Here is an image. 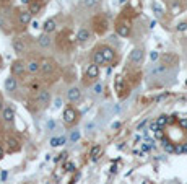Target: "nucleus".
Listing matches in <instances>:
<instances>
[{"label": "nucleus", "instance_id": "39", "mask_svg": "<svg viewBox=\"0 0 187 184\" xmlns=\"http://www.w3.org/2000/svg\"><path fill=\"white\" fill-rule=\"evenodd\" d=\"M111 127H112V129H121V122H119V121H116V122L111 124Z\"/></svg>", "mask_w": 187, "mask_h": 184}, {"label": "nucleus", "instance_id": "38", "mask_svg": "<svg viewBox=\"0 0 187 184\" xmlns=\"http://www.w3.org/2000/svg\"><path fill=\"white\" fill-rule=\"evenodd\" d=\"M155 137H156V139H163V132H161V129L155 130Z\"/></svg>", "mask_w": 187, "mask_h": 184}, {"label": "nucleus", "instance_id": "46", "mask_svg": "<svg viewBox=\"0 0 187 184\" xmlns=\"http://www.w3.org/2000/svg\"><path fill=\"white\" fill-rule=\"evenodd\" d=\"M185 83H187V82H185Z\"/></svg>", "mask_w": 187, "mask_h": 184}, {"label": "nucleus", "instance_id": "21", "mask_svg": "<svg viewBox=\"0 0 187 184\" xmlns=\"http://www.w3.org/2000/svg\"><path fill=\"white\" fill-rule=\"evenodd\" d=\"M7 143H8V150H10V152H16V150L20 148L18 140H16V139H8Z\"/></svg>", "mask_w": 187, "mask_h": 184}, {"label": "nucleus", "instance_id": "35", "mask_svg": "<svg viewBox=\"0 0 187 184\" xmlns=\"http://www.w3.org/2000/svg\"><path fill=\"white\" fill-rule=\"evenodd\" d=\"M158 57H160V54H158L156 51H153V52H150V59H151V60H158Z\"/></svg>", "mask_w": 187, "mask_h": 184}, {"label": "nucleus", "instance_id": "30", "mask_svg": "<svg viewBox=\"0 0 187 184\" xmlns=\"http://www.w3.org/2000/svg\"><path fill=\"white\" fill-rule=\"evenodd\" d=\"M50 145H52V147L60 145V137H54V139H50Z\"/></svg>", "mask_w": 187, "mask_h": 184}, {"label": "nucleus", "instance_id": "19", "mask_svg": "<svg viewBox=\"0 0 187 184\" xmlns=\"http://www.w3.org/2000/svg\"><path fill=\"white\" fill-rule=\"evenodd\" d=\"M44 33H47V34H50V33H54L55 31V21L50 18V20H47L46 23H44Z\"/></svg>", "mask_w": 187, "mask_h": 184}, {"label": "nucleus", "instance_id": "29", "mask_svg": "<svg viewBox=\"0 0 187 184\" xmlns=\"http://www.w3.org/2000/svg\"><path fill=\"white\" fill-rule=\"evenodd\" d=\"M30 90H31V91H41V90H39V83H38V82H31Z\"/></svg>", "mask_w": 187, "mask_h": 184}, {"label": "nucleus", "instance_id": "8", "mask_svg": "<svg viewBox=\"0 0 187 184\" xmlns=\"http://www.w3.org/2000/svg\"><path fill=\"white\" fill-rule=\"evenodd\" d=\"M86 77L88 78H98L99 77V65L98 64H94V62H93V64L91 65H88V68H86Z\"/></svg>", "mask_w": 187, "mask_h": 184}, {"label": "nucleus", "instance_id": "16", "mask_svg": "<svg viewBox=\"0 0 187 184\" xmlns=\"http://www.w3.org/2000/svg\"><path fill=\"white\" fill-rule=\"evenodd\" d=\"M13 49H15V52H18V54L23 52V51H25V43H23V39L15 38V39H13Z\"/></svg>", "mask_w": 187, "mask_h": 184}, {"label": "nucleus", "instance_id": "42", "mask_svg": "<svg viewBox=\"0 0 187 184\" xmlns=\"http://www.w3.org/2000/svg\"><path fill=\"white\" fill-rule=\"evenodd\" d=\"M47 127H49V129H54V127H55V124H54V121H50V122L47 124Z\"/></svg>", "mask_w": 187, "mask_h": 184}, {"label": "nucleus", "instance_id": "7", "mask_svg": "<svg viewBox=\"0 0 187 184\" xmlns=\"http://www.w3.org/2000/svg\"><path fill=\"white\" fill-rule=\"evenodd\" d=\"M101 52H103V55H104L106 64H109V62L114 60V49L112 47H109V46H103V47H101Z\"/></svg>", "mask_w": 187, "mask_h": 184}, {"label": "nucleus", "instance_id": "26", "mask_svg": "<svg viewBox=\"0 0 187 184\" xmlns=\"http://www.w3.org/2000/svg\"><path fill=\"white\" fill-rule=\"evenodd\" d=\"M64 170H65V171H69V173H72V171H75V163L67 162V163L64 165Z\"/></svg>", "mask_w": 187, "mask_h": 184}, {"label": "nucleus", "instance_id": "17", "mask_svg": "<svg viewBox=\"0 0 187 184\" xmlns=\"http://www.w3.org/2000/svg\"><path fill=\"white\" fill-rule=\"evenodd\" d=\"M28 72L30 73H36L41 70V62H38V60H31V62H28Z\"/></svg>", "mask_w": 187, "mask_h": 184}, {"label": "nucleus", "instance_id": "44", "mask_svg": "<svg viewBox=\"0 0 187 184\" xmlns=\"http://www.w3.org/2000/svg\"><path fill=\"white\" fill-rule=\"evenodd\" d=\"M2 157H3V148L0 147V158H2Z\"/></svg>", "mask_w": 187, "mask_h": 184}, {"label": "nucleus", "instance_id": "9", "mask_svg": "<svg viewBox=\"0 0 187 184\" xmlns=\"http://www.w3.org/2000/svg\"><path fill=\"white\" fill-rule=\"evenodd\" d=\"M52 70H54V62L50 59H44L41 62V72L44 75H47V73H52Z\"/></svg>", "mask_w": 187, "mask_h": 184}, {"label": "nucleus", "instance_id": "36", "mask_svg": "<svg viewBox=\"0 0 187 184\" xmlns=\"http://www.w3.org/2000/svg\"><path fill=\"white\" fill-rule=\"evenodd\" d=\"M60 106H62V100H60V98H57V100L54 101V108H55V109H59Z\"/></svg>", "mask_w": 187, "mask_h": 184}, {"label": "nucleus", "instance_id": "37", "mask_svg": "<svg viewBox=\"0 0 187 184\" xmlns=\"http://www.w3.org/2000/svg\"><path fill=\"white\" fill-rule=\"evenodd\" d=\"M158 129H161V127H160V125H158L156 122H153V124H150V130H153V132H155V130H158Z\"/></svg>", "mask_w": 187, "mask_h": 184}, {"label": "nucleus", "instance_id": "31", "mask_svg": "<svg viewBox=\"0 0 187 184\" xmlns=\"http://www.w3.org/2000/svg\"><path fill=\"white\" fill-rule=\"evenodd\" d=\"M187 30V21H182L177 25V31H185Z\"/></svg>", "mask_w": 187, "mask_h": 184}, {"label": "nucleus", "instance_id": "2", "mask_svg": "<svg viewBox=\"0 0 187 184\" xmlns=\"http://www.w3.org/2000/svg\"><path fill=\"white\" fill-rule=\"evenodd\" d=\"M36 101H38L42 108L49 106V104H50V93H49L47 90H41V91L38 93V96H36Z\"/></svg>", "mask_w": 187, "mask_h": 184}, {"label": "nucleus", "instance_id": "18", "mask_svg": "<svg viewBox=\"0 0 187 184\" xmlns=\"http://www.w3.org/2000/svg\"><path fill=\"white\" fill-rule=\"evenodd\" d=\"M93 62H94V64H98V65L106 64L104 55H103V52H101V49H98V51H96V52L93 54Z\"/></svg>", "mask_w": 187, "mask_h": 184}, {"label": "nucleus", "instance_id": "27", "mask_svg": "<svg viewBox=\"0 0 187 184\" xmlns=\"http://www.w3.org/2000/svg\"><path fill=\"white\" fill-rule=\"evenodd\" d=\"M93 93H94V95H101V93H103V85H101V83H96L94 87H93Z\"/></svg>", "mask_w": 187, "mask_h": 184}, {"label": "nucleus", "instance_id": "20", "mask_svg": "<svg viewBox=\"0 0 187 184\" xmlns=\"http://www.w3.org/2000/svg\"><path fill=\"white\" fill-rule=\"evenodd\" d=\"M99 155H101V147L99 145H94V147H91V150H90V157H91V160H98L99 158Z\"/></svg>", "mask_w": 187, "mask_h": 184}, {"label": "nucleus", "instance_id": "1", "mask_svg": "<svg viewBox=\"0 0 187 184\" xmlns=\"http://www.w3.org/2000/svg\"><path fill=\"white\" fill-rule=\"evenodd\" d=\"M28 70V65L25 64L23 60H15L13 65H12V73L15 77H23L25 72Z\"/></svg>", "mask_w": 187, "mask_h": 184}, {"label": "nucleus", "instance_id": "22", "mask_svg": "<svg viewBox=\"0 0 187 184\" xmlns=\"http://www.w3.org/2000/svg\"><path fill=\"white\" fill-rule=\"evenodd\" d=\"M163 147H164V150H166L168 153H174L176 152V147L173 145V143H169V142H164Z\"/></svg>", "mask_w": 187, "mask_h": 184}, {"label": "nucleus", "instance_id": "15", "mask_svg": "<svg viewBox=\"0 0 187 184\" xmlns=\"http://www.w3.org/2000/svg\"><path fill=\"white\" fill-rule=\"evenodd\" d=\"M38 43H39L41 47H49V46H50V36L47 33H42L41 36L38 38Z\"/></svg>", "mask_w": 187, "mask_h": 184}, {"label": "nucleus", "instance_id": "23", "mask_svg": "<svg viewBox=\"0 0 187 184\" xmlns=\"http://www.w3.org/2000/svg\"><path fill=\"white\" fill-rule=\"evenodd\" d=\"M151 8H153V11H155L158 16H161V15H163V8L160 7V5H158L156 2H153V3H151Z\"/></svg>", "mask_w": 187, "mask_h": 184}, {"label": "nucleus", "instance_id": "12", "mask_svg": "<svg viewBox=\"0 0 187 184\" xmlns=\"http://www.w3.org/2000/svg\"><path fill=\"white\" fill-rule=\"evenodd\" d=\"M2 117H3L5 122H13V121H15V111L12 108H3Z\"/></svg>", "mask_w": 187, "mask_h": 184}, {"label": "nucleus", "instance_id": "25", "mask_svg": "<svg viewBox=\"0 0 187 184\" xmlns=\"http://www.w3.org/2000/svg\"><path fill=\"white\" fill-rule=\"evenodd\" d=\"M122 87H124V78L117 77L116 78V91H122Z\"/></svg>", "mask_w": 187, "mask_h": 184}, {"label": "nucleus", "instance_id": "45", "mask_svg": "<svg viewBox=\"0 0 187 184\" xmlns=\"http://www.w3.org/2000/svg\"><path fill=\"white\" fill-rule=\"evenodd\" d=\"M21 2H23V3H30L31 0H21Z\"/></svg>", "mask_w": 187, "mask_h": 184}, {"label": "nucleus", "instance_id": "14", "mask_svg": "<svg viewBox=\"0 0 187 184\" xmlns=\"http://www.w3.org/2000/svg\"><path fill=\"white\" fill-rule=\"evenodd\" d=\"M5 90L7 91H15L16 90V78H15V75L8 77L7 80H5Z\"/></svg>", "mask_w": 187, "mask_h": 184}, {"label": "nucleus", "instance_id": "32", "mask_svg": "<svg viewBox=\"0 0 187 184\" xmlns=\"http://www.w3.org/2000/svg\"><path fill=\"white\" fill-rule=\"evenodd\" d=\"M171 10H173V15H177L179 11H181V7H179V3H174Z\"/></svg>", "mask_w": 187, "mask_h": 184}, {"label": "nucleus", "instance_id": "24", "mask_svg": "<svg viewBox=\"0 0 187 184\" xmlns=\"http://www.w3.org/2000/svg\"><path fill=\"white\" fill-rule=\"evenodd\" d=\"M168 121H169L168 116H160V117L156 119V124L160 125V127H163V125H166V124H168Z\"/></svg>", "mask_w": 187, "mask_h": 184}, {"label": "nucleus", "instance_id": "43", "mask_svg": "<svg viewBox=\"0 0 187 184\" xmlns=\"http://www.w3.org/2000/svg\"><path fill=\"white\" fill-rule=\"evenodd\" d=\"M65 140H67L65 137H60V145H64V143H65Z\"/></svg>", "mask_w": 187, "mask_h": 184}, {"label": "nucleus", "instance_id": "10", "mask_svg": "<svg viewBox=\"0 0 187 184\" xmlns=\"http://www.w3.org/2000/svg\"><path fill=\"white\" fill-rule=\"evenodd\" d=\"M116 31L119 36H122V38H127L129 34H130V26L125 25V23H119V25L116 26Z\"/></svg>", "mask_w": 187, "mask_h": 184}, {"label": "nucleus", "instance_id": "13", "mask_svg": "<svg viewBox=\"0 0 187 184\" xmlns=\"http://www.w3.org/2000/svg\"><path fill=\"white\" fill-rule=\"evenodd\" d=\"M90 38H91V33H90L86 28H82V30L78 31V34H77V39H78L80 43H86Z\"/></svg>", "mask_w": 187, "mask_h": 184}, {"label": "nucleus", "instance_id": "28", "mask_svg": "<svg viewBox=\"0 0 187 184\" xmlns=\"http://www.w3.org/2000/svg\"><path fill=\"white\" fill-rule=\"evenodd\" d=\"M78 139H80V132H78V130H73L72 135H70V140H72V142H77Z\"/></svg>", "mask_w": 187, "mask_h": 184}, {"label": "nucleus", "instance_id": "4", "mask_svg": "<svg viewBox=\"0 0 187 184\" xmlns=\"http://www.w3.org/2000/svg\"><path fill=\"white\" fill-rule=\"evenodd\" d=\"M64 121H65V124H73L77 121V111L72 106H67L64 109Z\"/></svg>", "mask_w": 187, "mask_h": 184}, {"label": "nucleus", "instance_id": "33", "mask_svg": "<svg viewBox=\"0 0 187 184\" xmlns=\"http://www.w3.org/2000/svg\"><path fill=\"white\" fill-rule=\"evenodd\" d=\"M176 152H177V153H185V152H187V143H185V145L177 147V148H176Z\"/></svg>", "mask_w": 187, "mask_h": 184}, {"label": "nucleus", "instance_id": "11", "mask_svg": "<svg viewBox=\"0 0 187 184\" xmlns=\"http://www.w3.org/2000/svg\"><path fill=\"white\" fill-rule=\"evenodd\" d=\"M41 8H42V2H41V0H31V2L28 3V10H30L33 15H34V13H39V11H41Z\"/></svg>", "mask_w": 187, "mask_h": 184}, {"label": "nucleus", "instance_id": "40", "mask_svg": "<svg viewBox=\"0 0 187 184\" xmlns=\"http://www.w3.org/2000/svg\"><path fill=\"white\" fill-rule=\"evenodd\" d=\"M145 125H146V119H145V121H141V122L138 124V127H137V129H138V130H141V129L145 127Z\"/></svg>", "mask_w": 187, "mask_h": 184}, {"label": "nucleus", "instance_id": "5", "mask_svg": "<svg viewBox=\"0 0 187 184\" xmlns=\"http://www.w3.org/2000/svg\"><path fill=\"white\" fill-rule=\"evenodd\" d=\"M67 98H69L70 103L80 101V100H82V91H80V88H77V87L69 88V91H67Z\"/></svg>", "mask_w": 187, "mask_h": 184}, {"label": "nucleus", "instance_id": "34", "mask_svg": "<svg viewBox=\"0 0 187 184\" xmlns=\"http://www.w3.org/2000/svg\"><path fill=\"white\" fill-rule=\"evenodd\" d=\"M96 3H98V0H85V5H86V7H93Z\"/></svg>", "mask_w": 187, "mask_h": 184}, {"label": "nucleus", "instance_id": "3", "mask_svg": "<svg viewBox=\"0 0 187 184\" xmlns=\"http://www.w3.org/2000/svg\"><path fill=\"white\" fill-rule=\"evenodd\" d=\"M129 60H130V64H141V60H143V49L135 47L132 52H130Z\"/></svg>", "mask_w": 187, "mask_h": 184}, {"label": "nucleus", "instance_id": "41", "mask_svg": "<svg viewBox=\"0 0 187 184\" xmlns=\"http://www.w3.org/2000/svg\"><path fill=\"white\" fill-rule=\"evenodd\" d=\"M31 26L36 30V28H39V23H38V21H31Z\"/></svg>", "mask_w": 187, "mask_h": 184}, {"label": "nucleus", "instance_id": "6", "mask_svg": "<svg viewBox=\"0 0 187 184\" xmlns=\"http://www.w3.org/2000/svg\"><path fill=\"white\" fill-rule=\"evenodd\" d=\"M31 11L30 10H23V11H20V15H18V23L21 26H26V25H30L31 23Z\"/></svg>", "mask_w": 187, "mask_h": 184}]
</instances>
